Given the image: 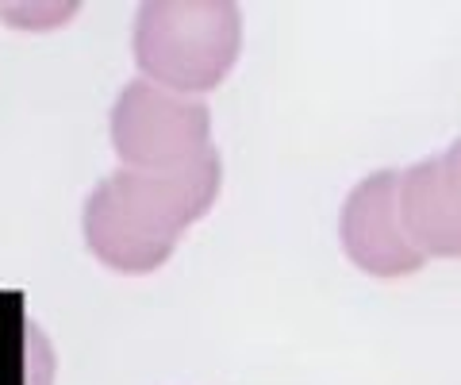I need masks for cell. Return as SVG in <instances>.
Returning <instances> with one entry per match:
<instances>
[{
	"label": "cell",
	"mask_w": 461,
	"mask_h": 385,
	"mask_svg": "<svg viewBox=\"0 0 461 385\" xmlns=\"http://www.w3.org/2000/svg\"><path fill=\"white\" fill-rule=\"evenodd\" d=\"M400 216L427 259H461V135L435 159L400 170Z\"/></svg>",
	"instance_id": "obj_5"
},
{
	"label": "cell",
	"mask_w": 461,
	"mask_h": 385,
	"mask_svg": "<svg viewBox=\"0 0 461 385\" xmlns=\"http://www.w3.org/2000/svg\"><path fill=\"white\" fill-rule=\"evenodd\" d=\"M339 239L346 259L373 278H408L427 262L400 216V170H377L346 193Z\"/></svg>",
	"instance_id": "obj_4"
},
{
	"label": "cell",
	"mask_w": 461,
	"mask_h": 385,
	"mask_svg": "<svg viewBox=\"0 0 461 385\" xmlns=\"http://www.w3.org/2000/svg\"><path fill=\"white\" fill-rule=\"evenodd\" d=\"M223 185L220 151L181 170L120 166L96 185L81 212L85 247L115 274H154L169 262L185 227L208 216Z\"/></svg>",
	"instance_id": "obj_1"
},
{
	"label": "cell",
	"mask_w": 461,
	"mask_h": 385,
	"mask_svg": "<svg viewBox=\"0 0 461 385\" xmlns=\"http://www.w3.org/2000/svg\"><path fill=\"white\" fill-rule=\"evenodd\" d=\"M77 12V5H62V8H0V16H5L8 23H20V27H32V32H42V27H50V23H62L69 20Z\"/></svg>",
	"instance_id": "obj_6"
},
{
	"label": "cell",
	"mask_w": 461,
	"mask_h": 385,
	"mask_svg": "<svg viewBox=\"0 0 461 385\" xmlns=\"http://www.w3.org/2000/svg\"><path fill=\"white\" fill-rule=\"evenodd\" d=\"M242 12L235 0H147L135 12L131 54L139 78L200 96L239 62Z\"/></svg>",
	"instance_id": "obj_2"
},
{
	"label": "cell",
	"mask_w": 461,
	"mask_h": 385,
	"mask_svg": "<svg viewBox=\"0 0 461 385\" xmlns=\"http://www.w3.org/2000/svg\"><path fill=\"white\" fill-rule=\"evenodd\" d=\"M112 151L127 170H181L212 147V112L200 96L169 93L147 78L123 85L112 105Z\"/></svg>",
	"instance_id": "obj_3"
}]
</instances>
